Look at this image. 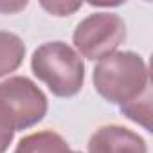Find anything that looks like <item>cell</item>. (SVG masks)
Masks as SVG:
<instances>
[{"label":"cell","mask_w":153,"mask_h":153,"mask_svg":"<svg viewBox=\"0 0 153 153\" xmlns=\"http://www.w3.org/2000/svg\"><path fill=\"white\" fill-rule=\"evenodd\" d=\"M47 108V96L25 76H13L0 83V114L15 131L38 124Z\"/></svg>","instance_id":"3"},{"label":"cell","mask_w":153,"mask_h":153,"mask_svg":"<svg viewBox=\"0 0 153 153\" xmlns=\"http://www.w3.org/2000/svg\"><path fill=\"white\" fill-rule=\"evenodd\" d=\"M15 130L9 126V123L4 119V115L0 114V153H6L9 144L13 142Z\"/></svg>","instance_id":"10"},{"label":"cell","mask_w":153,"mask_h":153,"mask_svg":"<svg viewBox=\"0 0 153 153\" xmlns=\"http://www.w3.org/2000/svg\"><path fill=\"white\" fill-rule=\"evenodd\" d=\"M27 7V2H0V13L4 15H11V13H18L20 9Z\"/></svg>","instance_id":"11"},{"label":"cell","mask_w":153,"mask_h":153,"mask_svg":"<svg viewBox=\"0 0 153 153\" xmlns=\"http://www.w3.org/2000/svg\"><path fill=\"white\" fill-rule=\"evenodd\" d=\"M74 153H81V151H74Z\"/></svg>","instance_id":"12"},{"label":"cell","mask_w":153,"mask_h":153,"mask_svg":"<svg viewBox=\"0 0 153 153\" xmlns=\"http://www.w3.org/2000/svg\"><path fill=\"white\" fill-rule=\"evenodd\" d=\"M15 153H74L68 142L52 130L25 135L15 148Z\"/></svg>","instance_id":"6"},{"label":"cell","mask_w":153,"mask_h":153,"mask_svg":"<svg viewBox=\"0 0 153 153\" xmlns=\"http://www.w3.org/2000/svg\"><path fill=\"white\" fill-rule=\"evenodd\" d=\"M126 40L124 20L110 11L92 13L83 18L72 34L76 52L87 59H103Z\"/></svg>","instance_id":"4"},{"label":"cell","mask_w":153,"mask_h":153,"mask_svg":"<svg viewBox=\"0 0 153 153\" xmlns=\"http://www.w3.org/2000/svg\"><path fill=\"white\" fill-rule=\"evenodd\" d=\"M33 74L56 97H72L85 83L83 58L65 42H47L31 58Z\"/></svg>","instance_id":"2"},{"label":"cell","mask_w":153,"mask_h":153,"mask_svg":"<svg viewBox=\"0 0 153 153\" xmlns=\"http://www.w3.org/2000/svg\"><path fill=\"white\" fill-rule=\"evenodd\" d=\"M121 112L133 123L140 124L144 130L151 131V87H148L140 96L119 106Z\"/></svg>","instance_id":"8"},{"label":"cell","mask_w":153,"mask_h":153,"mask_svg":"<svg viewBox=\"0 0 153 153\" xmlns=\"http://www.w3.org/2000/svg\"><path fill=\"white\" fill-rule=\"evenodd\" d=\"M25 58V45L20 36L0 31V78L15 72Z\"/></svg>","instance_id":"7"},{"label":"cell","mask_w":153,"mask_h":153,"mask_svg":"<svg viewBox=\"0 0 153 153\" xmlns=\"http://www.w3.org/2000/svg\"><path fill=\"white\" fill-rule=\"evenodd\" d=\"M88 153H148V146L139 133L119 124H106L88 139Z\"/></svg>","instance_id":"5"},{"label":"cell","mask_w":153,"mask_h":153,"mask_svg":"<svg viewBox=\"0 0 153 153\" xmlns=\"http://www.w3.org/2000/svg\"><path fill=\"white\" fill-rule=\"evenodd\" d=\"M83 4L76 2V4H70V2H42V7L47 9L49 13L56 15V16H70L74 15L78 9H81Z\"/></svg>","instance_id":"9"},{"label":"cell","mask_w":153,"mask_h":153,"mask_svg":"<svg viewBox=\"0 0 153 153\" xmlns=\"http://www.w3.org/2000/svg\"><path fill=\"white\" fill-rule=\"evenodd\" d=\"M94 87L112 105H124L151 87L149 70L142 56L131 51H115L94 68Z\"/></svg>","instance_id":"1"}]
</instances>
